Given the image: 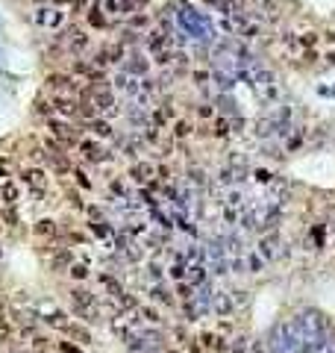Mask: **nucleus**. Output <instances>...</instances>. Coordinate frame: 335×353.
Listing matches in <instances>:
<instances>
[{
  "instance_id": "nucleus-1",
  "label": "nucleus",
  "mask_w": 335,
  "mask_h": 353,
  "mask_svg": "<svg viewBox=\"0 0 335 353\" xmlns=\"http://www.w3.org/2000/svg\"><path fill=\"white\" fill-rule=\"evenodd\" d=\"M244 177H247V168L244 165H227V168H221V177L218 180L224 186H230V183H241Z\"/></svg>"
},
{
  "instance_id": "nucleus-2",
  "label": "nucleus",
  "mask_w": 335,
  "mask_h": 353,
  "mask_svg": "<svg viewBox=\"0 0 335 353\" xmlns=\"http://www.w3.org/2000/svg\"><path fill=\"white\" fill-rule=\"evenodd\" d=\"M62 333L65 336H71V339H77V342H83V345H91L94 339H91V333L85 330V327H80V324H65L62 327Z\"/></svg>"
},
{
  "instance_id": "nucleus-3",
  "label": "nucleus",
  "mask_w": 335,
  "mask_h": 353,
  "mask_svg": "<svg viewBox=\"0 0 335 353\" xmlns=\"http://www.w3.org/2000/svg\"><path fill=\"white\" fill-rule=\"evenodd\" d=\"M71 297H74V306H77V312H83V309H88V306L94 303L91 291H85V289H74V291H71Z\"/></svg>"
},
{
  "instance_id": "nucleus-4",
  "label": "nucleus",
  "mask_w": 335,
  "mask_h": 353,
  "mask_svg": "<svg viewBox=\"0 0 335 353\" xmlns=\"http://www.w3.org/2000/svg\"><path fill=\"white\" fill-rule=\"evenodd\" d=\"M200 342H203V348H209V351H218V353H224L227 348H230V345H227V339H221V336H212V333H203Z\"/></svg>"
},
{
  "instance_id": "nucleus-5",
  "label": "nucleus",
  "mask_w": 335,
  "mask_h": 353,
  "mask_svg": "<svg viewBox=\"0 0 335 353\" xmlns=\"http://www.w3.org/2000/svg\"><path fill=\"white\" fill-rule=\"evenodd\" d=\"M130 177H133L135 183H147L150 177H153V165H147V162H138L130 168Z\"/></svg>"
},
{
  "instance_id": "nucleus-6",
  "label": "nucleus",
  "mask_w": 335,
  "mask_h": 353,
  "mask_svg": "<svg viewBox=\"0 0 335 353\" xmlns=\"http://www.w3.org/2000/svg\"><path fill=\"white\" fill-rule=\"evenodd\" d=\"M276 247H279V238H276V233H270L262 238V244H259V250H262V256L265 259H273L276 256Z\"/></svg>"
},
{
  "instance_id": "nucleus-7",
  "label": "nucleus",
  "mask_w": 335,
  "mask_h": 353,
  "mask_svg": "<svg viewBox=\"0 0 335 353\" xmlns=\"http://www.w3.org/2000/svg\"><path fill=\"white\" fill-rule=\"evenodd\" d=\"M50 129H53V135H56L59 141H65V144H74V141H77V135H74V132H71V127H65V124H56V121H53V124H50Z\"/></svg>"
},
{
  "instance_id": "nucleus-8",
  "label": "nucleus",
  "mask_w": 335,
  "mask_h": 353,
  "mask_svg": "<svg viewBox=\"0 0 335 353\" xmlns=\"http://www.w3.org/2000/svg\"><path fill=\"white\" fill-rule=\"evenodd\" d=\"M100 283H103V286H106V289H109V291H112V297H118V300L124 297V286H121V283H118L115 277H109V274H103V277H100Z\"/></svg>"
},
{
  "instance_id": "nucleus-9",
  "label": "nucleus",
  "mask_w": 335,
  "mask_h": 353,
  "mask_svg": "<svg viewBox=\"0 0 335 353\" xmlns=\"http://www.w3.org/2000/svg\"><path fill=\"white\" fill-rule=\"evenodd\" d=\"M35 235H44V238H50V235H56V224H53L50 218H44V221H38V224H35Z\"/></svg>"
},
{
  "instance_id": "nucleus-10",
  "label": "nucleus",
  "mask_w": 335,
  "mask_h": 353,
  "mask_svg": "<svg viewBox=\"0 0 335 353\" xmlns=\"http://www.w3.org/2000/svg\"><path fill=\"white\" fill-rule=\"evenodd\" d=\"M47 83H50V89H56V92H68V89H71V80H68L65 74H53Z\"/></svg>"
},
{
  "instance_id": "nucleus-11",
  "label": "nucleus",
  "mask_w": 335,
  "mask_h": 353,
  "mask_svg": "<svg viewBox=\"0 0 335 353\" xmlns=\"http://www.w3.org/2000/svg\"><path fill=\"white\" fill-rule=\"evenodd\" d=\"M168 274H170L173 280H179V283H182V280H185V262H182V259H176V262L168 268Z\"/></svg>"
},
{
  "instance_id": "nucleus-12",
  "label": "nucleus",
  "mask_w": 335,
  "mask_h": 353,
  "mask_svg": "<svg viewBox=\"0 0 335 353\" xmlns=\"http://www.w3.org/2000/svg\"><path fill=\"white\" fill-rule=\"evenodd\" d=\"M188 271H191V283H194V286H203V283H206V265H191Z\"/></svg>"
},
{
  "instance_id": "nucleus-13",
  "label": "nucleus",
  "mask_w": 335,
  "mask_h": 353,
  "mask_svg": "<svg viewBox=\"0 0 335 353\" xmlns=\"http://www.w3.org/2000/svg\"><path fill=\"white\" fill-rule=\"evenodd\" d=\"M56 106H59L62 112H77V106H80V103H77V100H71V97H65V95H59V97H56Z\"/></svg>"
},
{
  "instance_id": "nucleus-14",
  "label": "nucleus",
  "mask_w": 335,
  "mask_h": 353,
  "mask_svg": "<svg viewBox=\"0 0 335 353\" xmlns=\"http://www.w3.org/2000/svg\"><path fill=\"white\" fill-rule=\"evenodd\" d=\"M85 47H88V35H74V38H71V50H74V53H80V50H85Z\"/></svg>"
},
{
  "instance_id": "nucleus-15",
  "label": "nucleus",
  "mask_w": 335,
  "mask_h": 353,
  "mask_svg": "<svg viewBox=\"0 0 335 353\" xmlns=\"http://www.w3.org/2000/svg\"><path fill=\"white\" fill-rule=\"evenodd\" d=\"M262 15L273 21V18L279 15V6H276V3H270V0H262Z\"/></svg>"
},
{
  "instance_id": "nucleus-16",
  "label": "nucleus",
  "mask_w": 335,
  "mask_h": 353,
  "mask_svg": "<svg viewBox=\"0 0 335 353\" xmlns=\"http://www.w3.org/2000/svg\"><path fill=\"white\" fill-rule=\"evenodd\" d=\"M147 71V62L141 59V56H133V62H130V74H144Z\"/></svg>"
},
{
  "instance_id": "nucleus-17",
  "label": "nucleus",
  "mask_w": 335,
  "mask_h": 353,
  "mask_svg": "<svg viewBox=\"0 0 335 353\" xmlns=\"http://www.w3.org/2000/svg\"><path fill=\"white\" fill-rule=\"evenodd\" d=\"M77 115H80V118H94V106H91V103H80V106H77Z\"/></svg>"
},
{
  "instance_id": "nucleus-18",
  "label": "nucleus",
  "mask_w": 335,
  "mask_h": 353,
  "mask_svg": "<svg viewBox=\"0 0 335 353\" xmlns=\"http://www.w3.org/2000/svg\"><path fill=\"white\" fill-rule=\"evenodd\" d=\"M141 315H144V321L159 324V312H156V309H150V306H141Z\"/></svg>"
},
{
  "instance_id": "nucleus-19",
  "label": "nucleus",
  "mask_w": 335,
  "mask_h": 353,
  "mask_svg": "<svg viewBox=\"0 0 335 353\" xmlns=\"http://www.w3.org/2000/svg\"><path fill=\"white\" fill-rule=\"evenodd\" d=\"M91 230H94L97 235H103V238H106V235H112V227L103 224V221H94V224H91Z\"/></svg>"
},
{
  "instance_id": "nucleus-20",
  "label": "nucleus",
  "mask_w": 335,
  "mask_h": 353,
  "mask_svg": "<svg viewBox=\"0 0 335 353\" xmlns=\"http://www.w3.org/2000/svg\"><path fill=\"white\" fill-rule=\"evenodd\" d=\"M27 180H30L33 186H38V189L44 186V174H41V171H27Z\"/></svg>"
},
{
  "instance_id": "nucleus-21",
  "label": "nucleus",
  "mask_w": 335,
  "mask_h": 353,
  "mask_svg": "<svg viewBox=\"0 0 335 353\" xmlns=\"http://www.w3.org/2000/svg\"><path fill=\"white\" fill-rule=\"evenodd\" d=\"M91 129H94L97 135H112V127H109L106 121H94V124H91Z\"/></svg>"
},
{
  "instance_id": "nucleus-22",
  "label": "nucleus",
  "mask_w": 335,
  "mask_h": 353,
  "mask_svg": "<svg viewBox=\"0 0 335 353\" xmlns=\"http://www.w3.org/2000/svg\"><path fill=\"white\" fill-rule=\"evenodd\" d=\"M85 274H88L85 265H71V277H74V280H85Z\"/></svg>"
},
{
  "instance_id": "nucleus-23",
  "label": "nucleus",
  "mask_w": 335,
  "mask_h": 353,
  "mask_svg": "<svg viewBox=\"0 0 335 353\" xmlns=\"http://www.w3.org/2000/svg\"><path fill=\"white\" fill-rule=\"evenodd\" d=\"M176 294H179V300H182V303L194 297V294H191V286H185V283H179V289H176Z\"/></svg>"
},
{
  "instance_id": "nucleus-24",
  "label": "nucleus",
  "mask_w": 335,
  "mask_h": 353,
  "mask_svg": "<svg viewBox=\"0 0 335 353\" xmlns=\"http://www.w3.org/2000/svg\"><path fill=\"white\" fill-rule=\"evenodd\" d=\"M230 306H233V303H230L227 297H221V294L215 297V309H218V312H230Z\"/></svg>"
},
{
  "instance_id": "nucleus-25",
  "label": "nucleus",
  "mask_w": 335,
  "mask_h": 353,
  "mask_svg": "<svg viewBox=\"0 0 335 353\" xmlns=\"http://www.w3.org/2000/svg\"><path fill=\"white\" fill-rule=\"evenodd\" d=\"M191 180H194L197 186H206V171H203V168H191Z\"/></svg>"
},
{
  "instance_id": "nucleus-26",
  "label": "nucleus",
  "mask_w": 335,
  "mask_h": 353,
  "mask_svg": "<svg viewBox=\"0 0 335 353\" xmlns=\"http://www.w3.org/2000/svg\"><path fill=\"white\" fill-rule=\"evenodd\" d=\"M100 9L103 12H121V3H118V0H103Z\"/></svg>"
},
{
  "instance_id": "nucleus-27",
  "label": "nucleus",
  "mask_w": 335,
  "mask_h": 353,
  "mask_svg": "<svg viewBox=\"0 0 335 353\" xmlns=\"http://www.w3.org/2000/svg\"><path fill=\"white\" fill-rule=\"evenodd\" d=\"M47 321L53 324V327H65V324H68V318H65V315H62V312H53V315H50Z\"/></svg>"
},
{
  "instance_id": "nucleus-28",
  "label": "nucleus",
  "mask_w": 335,
  "mask_h": 353,
  "mask_svg": "<svg viewBox=\"0 0 335 353\" xmlns=\"http://www.w3.org/2000/svg\"><path fill=\"white\" fill-rule=\"evenodd\" d=\"M270 129H273V121H268V118H262V121H259V129H256V132H259V135H268Z\"/></svg>"
},
{
  "instance_id": "nucleus-29",
  "label": "nucleus",
  "mask_w": 335,
  "mask_h": 353,
  "mask_svg": "<svg viewBox=\"0 0 335 353\" xmlns=\"http://www.w3.org/2000/svg\"><path fill=\"white\" fill-rule=\"evenodd\" d=\"M53 165H56V171H68V168H71V165H68V159L62 156V153H56V156H53Z\"/></svg>"
},
{
  "instance_id": "nucleus-30",
  "label": "nucleus",
  "mask_w": 335,
  "mask_h": 353,
  "mask_svg": "<svg viewBox=\"0 0 335 353\" xmlns=\"http://www.w3.org/2000/svg\"><path fill=\"white\" fill-rule=\"evenodd\" d=\"M215 132H218V135H227V132H230V121H227V118H221V121L215 124Z\"/></svg>"
},
{
  "instance_id": "nucleus-31",
  "label": "nucleus",
  "mask_w": 335,
  "mask_h": 353,
  "mask_svg": "<svg viewBox=\"0 0 335 353\" xmlns=\"http://www.w3.org/2000/svg\"><path fill=\"white\" fill-rule=\"evenodd\" d=\"M173 132H176V135L182 138V135H188V132H191V127H188L185 121H176V127H173Z\"/></svg>"
},
{
  "instance_id": "nucleus-32",
  "label": "nucleus",
  "mask_w": 335,
  "mask_h": 353,
  "mask_svg": "<svg viewBox=\"0 0 335 353\" xmlns=\"http://www.w3.org/2000/svg\"><path fill=\"white\" fill-rule=\"evenodd\" d=\"M38 21H41V24H59L62 15H38Z\"/></svg>"
},
{
  "instance_id": "nucleus-33",
  "label": "nucleus",
  "mask_w": 335,
  "mask_h": 353,
  "mask_svg": "<svg viewBox=\"0 0 335 353\" xmlns=\"http://www.w3.org/2000/svg\"><path fill=\"white\" fill-rule=\"evenodd\" d=\"M147 44H150L153 50H159V47H162V35H156V32H153V35L147 38Z\"/></svg>"
},
{
  "instance_id": "nucleus-34",
  "label": "nucleus",
  "mask_w": 335,
  "mask_h": 353,
  "mask_svg": "<svg viewBox=\"0 0 335 353\" xmlns=\"http://www.w3.org/2000/svg\"><path fill=\"white\" fill-rule=\"evenodd\" d=\"M3 197H6V200L12 203V200L18 197V192H15V186H6V189H3Z\"/></svg>"
},
{
  "instance_id": "nucleus-35",
  "label": "nucleus",
  "mask_w": 335,
  "mask_h": 353,
  "mask_svg": "<svg viewBox=\"0 0 335 353\" xmlns=\"http://www.w3.org/2000/svg\"><path fill=\"white\" fill-rule=\"evenodd\" d=\"M247 265H250V268H253V274H256V271H259V268H262V262H259V256H247Z\"/></svg>"
},
{
  "instance_id": "nucleus-36",
  "label": "nucleus",
  "mask_w": 335,
  "mask_h": 353,
  "mask_svg": "<svg viewBox=\"0 0 335 353\" xmlns=\"http://www.w3.org/2000/svg\"><path fill=\"white\" fill-rule=\"evenodd\" d=\"M173 65H176V68H185V65H188L185 53H176V56H173Z\"/></svg>"
},
{
  "instance_id": "nucleus-37",
  "label": "nucleus",
  "mask_w": 335,
  "mask_h": 353,
  "mask_svg": "<svg viewBox=\"0 0 335 353\" xmlns=\"http://www.w3.org/2000/svg\"><path fill=\"white\" fill-rule=\"evenodd\" d=\"M91 24H94V27H106V18H103V15H97V12H94V15H91Z\"/></svg>"
},
{
  "instance_id": "nucleus-38",
  "label": "nucleus",
  "mask_w": 335,
  "mask_h": 353,
  "mask_svg": "<svg viewBox=\"0 0 335 353\" xmlns=\"http://www.w3.org/2000/svg\"><path fill=\"white\" fill-rule=\"evenodd\" d=\"M77 183H80V186H83V189H88V186H91V183H88V177H85V174H83V171H80V174H77Z\"/></svg>"
},
{
  "instance_id": "nucleus-39",
  "label": "nucleus",
  "mask_w": 335,
  "mask_h": 353,
  "mask_svg": "<svg viewBox=\"0 0 335 353\" xmlns=\"http://www.w3.org/2000/svg\"><path fill=\"white\" fill-rule=\"evenodd\" d=\"M197 115H200V118H209V115H212V106H197Z\"/></svg>"
},
{
  "instance_id": "nucleus-40",
  "label": "nucleus",
  "mask_w": 335,
  "mask_h": 353,
  "mask_svg": "<svg viewBox=\"0 0 335 353\" xmlns=\"http://www.w3.org/2000/svg\"><path fill=\"white\" fill-rule=\"evenodd\" d=\"M256 177H259V180H262V183H270V180H273V174H268V171H259V174H256Z\"/></svg>"
},
{
  "instance_id": "nucleus-41",
  "label": "nucleus",
  "mask_w": 335,
  "mask_h": 353,
  "mask_svg": "<svg viewBox=\"0 0 335 353\" xmlns=\"http://www.w3.org/2000/svg\"><path fill=\"white\" fill-rule=\"evenodd\" d=\"M59 348H62V351H65V353H83V351H77V348H74V345H68V342H62V345H59Z\"/></svg>"
},
{
  "instance_id": "nucleus-42",
  "label": "nucleus",
  "mask_w": 335,
  "mask_h": 353,
  "mask_svg": "<svg viewBox=\"0 0 335 353\" xmlns=\"http://www.w3.org/2000/svg\"><path fill=\"white\" fill-rule=\"evenodd\" d=\"M3 218H6V224H15V221H18V218H15V212H12V209H6V215H3Z\"/></svg>"
},
{
  "instance_id": "nucleus-43",
  "label": "nucleus",
  "mask_w": 335,
  "mask_h": 353,
  "mask_svg": "<svg viewBox=\"0 0 335 353\" xmlns=\"http://www.w3.org/2000/svg\"><path fill=\"white\" fill-rule=\"evenodd\" d=\"M194 80H197V83H206V80H209V74H206V71H197V74H194Z\"/></svg>"
},
{
  "instance_id": "nucleus-44",
  "label": "nucleus",
  "mask_w": 335,
  "mask_h": 353,
  "mask_svg": "<svg viewBox=\"0 0 335 353\" xmlns=\"http://www.w3.org/2000/svg\"><path fill=\"white\" fill-rule=\"evenodd\" d=\"M9 324H6V318H3V312H0V330H6Z\"/></svg>"
},
{
  "instance_id": "nucleus-45",
  "label": "nucleus",
  "mask_w": 335,
  "mask_h": 353,
  "mask_svg": "<svg viewBox=\"0 0 335 353\" xmlns=\"http://www.w3.org/2000/svg\"><path fill=\"white\" fill-rule=\"evenodd\" d=\"M330 62H333V65H335V53H330Z\"/></svg>"
},
{
  "instance_id": "nucleus-46",
  "label": "nucleus",
  "mask_w": 335,
  "mask_h": 353,
  "mask_svg": "<svg viewBox=\"0 0 335 353\" xmlns=\"http://www.w3.org/2000/svg\"><path fill=\"white\" fill-rule=\"evenodd\" d=\"M173 353H176V351H173Z\"/></svg>"
}]
</instances>
